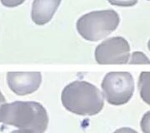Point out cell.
<instances>
[{"mask_svg": "<svg viewBox=\"0 0 150 133\" xmlns=\"http://www.w3.org/2000/svg\"><path fill=\"white\" fill-rule=\"evenodd\" d=\"M1 4L7 8H15L21 5L25 2V0H0Z\"/></svg>", "mask_w": 150, "mask_h": 133, "instance_id": "obj_11", "label": "cell"}, {"mask_svg": "<svg viewBox=\"0 0 150 133\" xmlns=\"http://www.w3.org/2000/svg\"><path fill=\"white\" fill-rule=\"evenodd\" d=\"M0 122L43 133L48 127V115L44 106L37 101L4 102L0 106Z\"/></svg>", "mask_w": 150, "mask_h": 133, "instance_id": "obj_1", "label": "cell"}, {"mask_svg": "<svg viewBox=\"0 0 150 133\" xmlns=\"http://www.w3.org/2000/svg\"><path fill=\"white\" fill-rule=\"evenodd\" d=\"M149 112H147V113L145 114L144 117H143V120H142V122H141V128H142V131L144 132L145 133H149Z\"/></svg>", "mask_w": 150, "mask_h": 133, "instance_id": "obj_12", "label": "cell"}, {"mask_svg": "<svg viewBox=\"0 0 150 133\" xmlns=\"http://www.w3.org/2000/svg\"><path fill=\"white\" fill-rule=\"evenodd\" d=\"M113 133H139L137 131L130 127H121L114 131Z\"/></svg>", "mask_w": 150, "mask_h": 133, "instance_id": "obj_13", "label": "cell"}, {"mask_svg": "<svg viewBox=\"0 0 150 133\" xmlns=\"http://www.w3.org/2000/svg\"><path fill=\"white\" fill-rule=\"evenodd\" d=\"M0 106H1V105H0Z\"/></svg>", "mask_w": 150, "mask_h": 133, "instance_id": "obj_16", "label": "cell"}, {"mask_svg": "<svg viewBox=\"0 0 150 133\" xmlns=\"http://www.w3.org/2000/svg\"><path fill=\"white\" fill-rule=\"evenodd\" d=\"M130 64H149V59L142 52H134L131 55Z\"/></svg>", "mask_w": 150, "mask_h": 133, "instance_id": "obj_9", "label": "cell"}, {"mask_svg": "<svg viewBox=\"0 0 150 133\" xmlns=\"http://www.w3.org/2000/svg\"><path fill=\"white\" fill-rule=\"evenodd\" d=\"M62 0H34L33 3L31 18L39 26L48 23L58 10Z\"/></svg>", "mask_w": 150, "mask_h": 133, "instance_id": "obj_7", "label": "cell"}, {"mask_svg": "<svg viewBox=\"0 0 150 133\" xmlns=\"http://www.w3.org/2000/svg\"><path fill=\"white\" fill-rule=\"evenodd\" d=\"M149 72H141L139 81V88L141 97L148 104L149 103Z\"/></svg>", "mask_w": 150, "mask_h": 133, "instance_id": "obj_8", "label": "cell"}, {"mask_svg": "<svg viewBox=\"0 0 150 133\" xmlns=\"http://www.w3.org/2000/svg\"><path fill=\"white\" fill-rule=\"evenodd\" d=\"M7 82L9 88L17 95H28L39 88L42 74L39 72H8Z\"/></svg>", "mask_w": 150, "mask_h": 133, "instance_id": "obj_6", "label": "cell"}, {"mask_svg": "<svg viewBox=\"0 0 150 133\" xmlns=\"http://www.w3.org/2000/svg\"><path fill=\"white\" fill-rule=\"evenodd\" d=\"M130 47L123 37H112L98 45L94 57L98 64H126L129 63Z\"/></svg>", "mask_w": 150, "mask_h": 133, "instance_id": "obj_5", "label": "cell"}, {"mask_svg": "<svg viewBox=\"0 0 150 133\" xmlns=\"http://www.w3.org/2000/svg\"><path fill=\"white\" fill-rule=\"evenodd\" d=\"M103 97L108 103L120 106L133 96L134 79L129 72H110L104 76L101 83Z\"/></svg>", "mask_w": 150, "mask_h": 133, "instance_id": "obj_4", "label": "cell"}, {"mask_svg": "<svg viewBox=\"0 0 150 133\" xmlns=\"http://www.w3.org/2000/svg\"><path fill=\"white\" fill-rule=\"evenodd\" d=\"M119 23L120 18L116 11H93L80 17L77 21L76 28L85 40L98 42L115 31Z\"/></svg>", "mask_w": 150, "mask_h": 133, "instance_id": "obj_3", "label": "cell"}, {"mask_svg": "<svg viewBox=\"0 0 150 133\" xmlns=\"http://www.w3.org/2000/svg\"><path fill=\"white\" fill-rule=\"evenodd\" d=\"M10 133H35L30 131V130H26V129H19V130H14Z\"/></svg>", "mask_w": 150, "mask_h": 133, "instance_id": "obj_14", "label": "cell"}, {"mask_svg": "<svg viewBox=\"0 0 150 133\" xmlns=\"http://www.w3.org/2000/svg\"><path fill=\"white\" fill-rule=\"evenodd\" d=\"M62 104L77 115L93 116L102 111L104 97L96 86L86 81H74L64 88L61 94Z\"/></svg>", "mask_w": 150, "mask_h": 133, "instance_id": "obj_2", "label": "cell"}, {"mask_svg": "<svg viewBox=\"0 0 150 133\" xmlns=\"http://www.w3.org/2000/svg\"><path fill=\"white\" fill-rule=\"evenodd\" d=\"M6 101V99L4 96L3 95V93H2V91H0V105L1 104H3V103H4Z\"/></svg>", "mask_w": 150, "mask_h": 133, "instance_id": "obj_15", "label": "cell"}, {"mask_svg": "<svg viewBox=\"0 0 150 133\" xmlns=\"http://www.w3.org/2000/svg\"><path fill=\"white\" fill-rule=\"evenodd\" d=\"M139 0H108V2L113 6L118 7H133L137 4Z\"/></svg>", "mask_w": 150, "mask_h": 133, "instance_id": "obj_10", "label": "cell"}]
</instances>
